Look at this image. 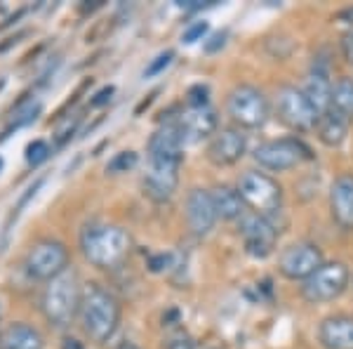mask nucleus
Segmentation results:
<instances>
[{
  "label": "nucleus",
  "instance_id": "1",
  "mask_svg": "<svg viewBox=\"0 0 353 349\" xmlns=\"http://www.w3.org/2000/svg\"><path fill=\"white\" fill-rule=\"evenodd\" d=\"M81 323L90 340L109 342L121 326V302L99 283H85L81 297Z\"/></svg>",
  "mask_w": 353,
  "mask_h": 349
},
{
  "label": "nucleus",
  "instance_id": "2",
  "mask_svg": "<svg viewBox=\"0 0 353 349\" xmlns=\"http://www.w3.org/2000/svg\"><path fill=\"white\" fill-rule=\"evenodd\" d=\"M132 238L118 225H85L81 232V250L90 265L99 269L121 267L130 255Z\"/></svg>",
  "mask_w": 353,
  "mask_h": 349
},
{
  "label": "nucleus",
  "instance_id": "3",
  "mask_svg": "<svg viewBox=\"0 0 353 349\" xmlns=\"http://www.w3.org/2000/svg\"><path fill=\"white\" fill-rule=\"evenodd\" d=\"M81 297L83 288L78 281V274L73 269H66L59 276H54L52 281H48L43 290V314L54 328H66L73 323V319L81 312Z\"/></svg>",
  "mask_w": 353,
  "mask_h": 349
},
{
  "label": "nucleus",
  "instance_id": "4",
  "mask_svg": "<svg viewBox=\"0 0 353 349\" xmlns=\"http://www.w3.org/2000/svg\"><path fill=\"white\" fill-rule=\"evenodd\" d=\"M238 194H241L245 208L250 213L261 217H271L281 213L283 208V187L278 185L276 177H271L264 170H245L238 180Z\"/></svg>",
  "mask_w": 353,
  "mask_h": 349
},
{
  "label": "nucleus",
  "instance_id": "5",
  "mask_svg": "<svg viewBox=\"0 0 353 349\" xmlns=\"http://www.w3.org/2000/svg\"><path fill=\"white\" fill-rule=\"evenodd\" d=\"M254 161L261 170L269 173H288L299 165L313 161V151L299 137H281V140H269L254 149Z\"/></svg>",
  "mask_w": 353,
  "mask_h": 349
},
{
  "label": "nucleus",
  "instance_id": "6",
  "mask_svg": "<svg viewBox=\"0 0 353 349\" xmlns=\"http://www.w3.org/2000/svg\"><path fill=\"white\" fill-rule=\"evenodd\" d=\"M226 113L236 128L259 130L271 118V102L254 85H238L226 97Z\"/></svg>",
  "mask_w": 353,
  "mask_h": 349
},
{
  "label": "nucleus",
  "instance_id": "7",
  "mask_svg": "<svg viewBox=\"0 0 353 349\" xmlns=\"http://www.w3.org/2000/svg\"><path fill=\"white\" fill-rule=\"evenodd\" d=\"M351 285V269L341 260L323 262V267L316 274H311L301 283V297L309 305H327L346 293Z\"/></svg>",
  "mask_w": 353,
  "mask_h": 349
},
{
  "label": "nucleus",
  "instance_id": "8",
  "mask_svg": "<svg viewBox=\"0 0 353 349\" xmlns=\"http://www.w3.org/2000/svg\"><path fill=\"white\" fill-rule=\"evenodd\" d=\"M276 116L292 133H311L318 125V111L306 100V95L294 85H283L276 93Z\"/></svg>",
  "mask_w": 353,
  "mask_h": 349
},
{
  "label": "nucleus",
  "instance_id": "9",
  "mask_svg": "<svg viewBox=\"0 0 353 349\" xmlns=\"http://www.w3.org/2000/svg\"><path fill=\"white\" fill-rule=\"evenodd\" d=\"M323 262H325V255H323L321 245L311 241H297L281 250V255H278V272L288 281L304 283L311 274H316L323 267Z\"/></svg>",
  "mask_w": 353,
  "mask_h": 349
},
{
  "label": "nucleus",
  "instance_id": "10",
  "mask_svg": "<svg viewBox=\"0 0 353 349\" xmlns=\"http://www.w3.org/2000/svg\"><path fill=\"white\" fill-rule=\"evenodd\" d=\"M26 274L36 281H52L54 276H59L61 272L68 269V250L61 241H52V238H45L38 241L28 250L26 255Z\"/></svg>",
  "mask_w": 353,
  "mask_h": 349
},
{
  "label": "nucleus",
  "instance_id": "11",
  "mask_svg": "<svg viewBox=\"0 0 353 349\" xmlns=\"http://www.w3.org/2000/svg\"><path fill=\"white\" fill-rule=\"evenodd\" d=\"M238 234L243 236L245 253L257 257V260H266L273 255L278 245V229L269 220V217H261L257 213H245L238 220Z\"/></svg>",
  "mask_w": 353,
  "mask_h": 349
},
{
  "label": "nucleus",
  "instance_id": "12",
  "mask_svg": "<svg viewBox=\"0 0 353 349\" xmlns=\"http://www.w3.org/2000/svg\"><path fill=\"white\" fill-rule=\"evenodd\" d=\"M179 168L181 163L172 161H149V170L141 177L144 196L153 203H168L174 196L179 185Z\"/></svg>",
  "mask_w": 353,
  "mask_h": 349
},
{
  "label": "nucleus",
  "instance_id": "13",
  "mask_svg": "<svg viewBox=\"0 0 353 349\" xmlns=\"http://www.w3.org/2000/svg\"><path fill=\"white\" fill-rule=\"evenodd\" d=\"M248 153V135L241 128H221L208 144V158L217 168L236 165Z\"/></svg>",
  "mask_w": 353,
  "mask_h": 349
},
{
  "label": "nucleus",
  "instance_id": "14",
  "mask_svg": "<svg viewBox=\"0 0 353 349\" xmlns=\"http://www.w3.org/2000/svg\"><path fill=\"white\" fill-rule=\"evenodd\" d=\"M217 210L212 203V194L208 189H191L186 196V225H189L193 236H208L217 225Z\"/></svg>",
  "mask_w": 353,
  "mask_h": 349
},
{
  "label": "nucleus",
  "instance_id": "15",
  "mask_svg": "<svg viewBox=\"0 0 353 349\" xmlns=\"http://www.w3.org/2000/svg\"><path fill=\"white\" fill-rule=\"evenodd\" d=\"M176 125H179L186 144H196V142L203 140H212L214 133L219 130V118L212 106L189 109V111L181 113Z\"/></svg>",
  "mask_w": 353,
  "mask_h": 349
},
{
  "label": "nucleus",
  "instance_id": "16",
  "mask_svg": "<svg viewBox=\"0 0 353 349\" xmlns=\"http://www.w3.org/2000/svg\"><path fill=\"white\" fill-rule=\"evenodd\" d=\"M330 215L341 232H353V173H341L330 187Z\"/></svg>",
  "mask_w": 353,
  "mask_h": 349
},
{
  "label": "nucleus",
  "instance_id": "17",
  "mask_svg": "<svg viewBox=\"0 0 353 349\" xmlns=\"http://www.w3.org/2000/svg\"><path fill=\"white\" fill-rule=\"evenodd\" d=\"M184 137H181L179 125L165 123L149 140V161H172L181 163L184 161Z\"/></svg>",
  "mask_w": 353,
  "mask_h": 349
},
{
  "label": "nucleus",
  "instance_id": "18",
  "mask_svg": "<svg viewBox=\"0 0 353 349\" xmlns=\"http://www.w3.org/2000/svg\"><path fill=\"white\" fill-rule=\"evenodd\" d=\"M318 342L323 349H353V317L330 314L318 323Z\"/></svg>",
  "mask_w": 353,
  "mask_h": 349
},
{
  "label": "nucleus",
  "instance_id": "19",
  "mask_svg": "<svg viewBox=\"0 0 353 349\" xmlns=\"http://www.w3.org/2000/svg\"><path fill=\"white\" fill-rule=\"evenodd\" d=\"M301 93L306 95V100L311 102L313 109L318 111V116L330 111V97H332V81L325 66H313V71L306 78V85L301 88Z\"/></svg>",
  "mask_w": 353,
  "mask_h": 349
},
{
  "label": "nucleus",
  "instance_id": "20",
  "mask_svg": "<svg viewBox=\"0 0 353 349\" xmlns=\"http://www.w3.org/2000/svg\"><path fill=\"white\" fill-rule=\"evenodd\" d=\"M0 349H45V342L33 326L14 321L0 333Z\"/></svg>",
  "mask_w": 353,
  "mask_h": 349
},
{
  "label": "nucleus",
  "instance_id": "21",
  "mask_svg": "<svg viewBox=\"0 0 353 349\" xmlns=\"http://www.w3.org/2000/svg\"><path fill=\"white\" fill-rule=\"evenodd\" d=\"M210 194H212V203H214V210H217V217H221V220L238 222L245 213H248V208H245V203H243V198L236 187L217 185Z\"/></svg>",
  "mask_w": 353,
  "mask_h": 349
},
{
  "label": "nucleus",
  "instance_id": "22",
  "mask_svg": "<svg viewBox=\"0 0 353 349\" xmlns=\"http://www.w3.org/2000/svg\"><path fill=\"white\" fill-rule=\"evenodd\" d=\"M349 125L351 123H346L344 118H339V116H334L332 111H327V113H323V116L318 118L316 135L325 147L337 149V147L344 144L346 135H349Z\"/></svg>",
  "mask_w": 353,
  "mask_h": 349
},
{
  "label": "nucleus",
  "instance_id": "23",
  "mask_svg": "<svg viewBox=\"0 0 353 349\" xmlns=\"http://www.w3.org/2000/svg\"><path fill=\"white\" fill-rule=\"evenodd\" d=\"M330 111L334 116L353 123V78L341 76L332 83V97H330Z\"/></svg>",
  "mask_w": 353,
  "mask_h": 349
},
{
  "label": "nucleus",
  "instance_id": "24",
  "mask_svg": "<svg viewBox=\"0 0 353 349\" xmlns=\"http://www.w3.org/2000/svg\"><path fill=\"white\" fill-rule=\"evenodd\" d=\"M41 111H43V104H41V102H28V104H24V100H19V102L14 104V113L10 116V123L5 125L3 135H0V140H8V137L12 135L14 130L31 125L38 116H41Z\"/></svg>",
  "mask_w": 353,
  "mask_h": 349
},
{
  "label": "nucleus",
  "instance_id": "25",
  "mask_svg": "<svg viewBox=\"0 0 353 349\" xmlns=\"http://www.w3.org/2000/svg\"><path fill=\"white\" fill-rule=\"evenodd\" d=\"M139 163V153L137 151H121L106 163V173L109 175H121V173H130V170L137 168Z\"/></svg>",
  "mask_w": 353,
  "mask_h": 349
},
{
  "label": "nucleus",
  "instance_id": "26",
  "mask_svg": "<svg viewBox=\"0 0 353 349\" xmlns=\"http://www.w3.org/2000/svg\"><path fill=\"white\" fill-rule=\"evenodd\" d=\"M50 153H52V149H50V144L45 140H33L31 144L26 147V163L28 165H41L50 158Z\"/></svg>",
  "mask_w": 353,
  "mask_h": 349
},
{
  "label": "nucleus",
  "instance_id": "27",
  "mask_svg": "<svg viewBox=\"0 0 353 349\" xmlns=\"http://www.w3.org/2000/svg\"><path fill=\"white\" fill-rule=\"evenodd\" d=\"M186 104L189 109H205L210 106V88L203 83H196L186 90Z\"/></svg>",
  "mask_w": 353,
  "mask_h": 349
},
{
  "label": "nucleus",
  "instance_id": "28",
  "mask_svg": "<svg viewBox=\"0 0 353 349\" xmlns=\"http://www.w3.org/2000/svg\"><path fill=\"white\" fill-rule=\"evenodd\" d=\"M174 62V50H165L158 57H153L151 64L144 68V78H153V76H161V73Z\"/></svg>",
  "mask_w": 353,
  "mask_h": 349
},
{
  "label": "nucleus",
  "instance_id": "29",
  "mask_svg": "<svg viewBox=\"0 0 353 349\" xmlns=\"http://www.w3.org/2000/svg\"><path fill=\"white\" fill-rule=\"evenodd\" d=\"M83 121L81 113H73V118H68V121H64V125H61L59 130H57L54 135V147H64L68 140L73 137V133L78 130V123Z\"/></svg>",
  "mask_w": 353,
  "mask_h": 349
},
{
  "label": "nucleus",
  "instance_id": "30",
  "mask_svg": "<svg viewBox=\"0 0 353 349\" xmlns=\"http://www.w3.org/2000/svg\"><path fill=\"white\" fill-rule=\"evenodd\" d=\"M163 349H201V347H198V342L189 333L179 330V333H172L163 342Z\"/></svg>",
  "mask_w": 353,
  "mask_h": 349
},
{
  "label": "nucleus",
  "instance_id": "31",
  "mask_svg": "<svg viewBox=\"0 0 353 349\" xmlns=\"http://www.w3.org/2000/svg\"><path fill=\"white\" fill-rule=\"evenodd\" d=\"M208 28H210V24H208V21H205V19H203V21H193V24L184 31V36H181V41H184L186 45L203 41V36H205V33H208Z\"/></svg>",
  "mask_w": 353,
  "mask_h": 349
},
{
  "label": "nucleus",
  "instance_id": "32",
  "mask_svg": "<svg viewBox=\"0 0 353 349\" xmlns=\"http://www.w3.org/2000/svg\"><path fill=\"white\" fill-rule=\"evenodd\" d=\"M339 50H341V57L349 66H353V28L351 31H344L339 38Z\"/></svg>",
  "mask_w": 353,
  "mask_h": 349
},
{
  "label": "nucleus",
  "instance_id": "33",
  "mask_svg": "<svg viewBox=\"0 0 353 349\" xmlns=\"http://www.w3.org/2000/svg\"><path fill=\"white\" fill-rule=\"evenodd\" d=\"M113 93H116V88L113 85H106V88L97 90V93L92 95V100H90V109H99V106H106L111 102Z\"/></svg>",
  "mask_w": 353,
  "mask_h": 349
},
{
  "label": "nucleus",
  "instance_id": "34",
  "mask_svg": "<svg viewBox=\"0 0 353 349\" xmlns=\"http://www.w3.org/2000/svg\"><path fill=\"white\" fill-rule=\"evenodd\" d=\"M226 45V31H219V33H212L210 41L205 43V53H217Z\"/></svg>",
  "mask_w": 353,
  "mask_h": 349
},
{
  "label": "nucleus",
  "instance_id": "35",
  "mask_svg": "<svg viewBox=\"0 0 353 349\" xmlns=\"http://www.w3.org/2000/svg\"><path fill=\"white\" fill-rule=\"evenodd\" d=\"M104 8V0H88V3H83L81 8H78V12L81 15H92L94 10H101Z\"/></svg>",
  "mask_w": 353,
  "mask_h": 349
},
{
  "label": "nucleus",
  "instance_id": "36",
  "mask_svg": "<svg viewBox=\"0 0 353 349\" xmlns=\"http://www.w3.org/2000/svg\"><path fill=\"white\" fill-rule=\"evenodd\" d=\"M24 36H28V31H19V33H14V36H10V38H5V43H0V53H8L12 45H17L21 41Z\"/></svg>",
  "mask_w": 353,
  "mask_h": 349
},
{
  "label": "nucleus",
  "instance_id": "37",
  "mask_svg": "<svg viewBox=\"0 0 353 349\" xmlns=\"http://www.w3.org/2000/svg\"><path fill=\"white\" fill-rule=\"evenodd\" d=\"M181 10H189V12H196V10H203V8H208V5H212V3H201V0H189V3H176Z\"/></svg>",
  "mask_w": 353,
  "mask_h": 349
},
{
  "label": "nucleus",
  "instance_id": "38",
  "mask_svg": "<svg viewBox=\"0 0 353 349\" xmlns=\"http://www.w3.org/2000/svg\"><path fill=\"white\" fill-rule=\"evenodd\" d=\"M61 349H83V345L76 340V337H64V342H61Z\"/></svg>",
  "mask_w": 353,
  "mask_h": 349
},
{
  "label": "nucleus",
  "instance_id": "39",
  "mask_svg": "<svg viewBox=\"0 0 353 349\" xmlns=\"http://www.w3.org/2000/svg\"><path fill=\"white\" fill-rule=\"evenodd\" d=\"M337 19H349V24H353V8L351 10H344V12H339Z\"/></svg>",
  "mask_w": 353,
  "mask_h": 349
},
{
  "label": "nucleus",
  "instance_id": "40",
  "mask_svg": "<svg viewBox=\"0 0 353 349\" xmlns=\"http://www.w3.org/2000/svg\"><path fill=\"white\" fill-rule=\"evenodd\" d=\"M118 349H139V347L134 342H123V345H118Z\"/></svg>",
  "mask_w": 353,
  "mask_h": 349
},
{
  "label": "nucleus",
  "instance_id": "41",
  "mask_svg": "<svg viewBox=\"0 0 353 349\" xmlns=\"http://www.w3.org/2000/svg\"><path fill=\"white\" fill-rule=\"evenodd\" d=\"M0 170H3V158H0Z\"/></svg>",
  "mask_w": 353,
  "mask_h": 349
}]
</instances>
